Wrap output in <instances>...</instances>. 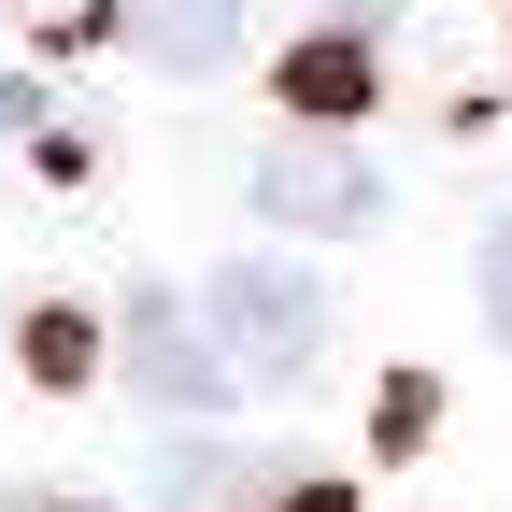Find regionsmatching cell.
Instances as JSON below:
<instances>
[{
    "label": "cell",
    "instance_id": "obj_7",
    "mask_svg": "<svg viewBox=\"0 0 512 512\" xmlns=\"http://www.w3.org/2000/svg\"><path fill=\"white\" fill-rule=\"evenodd\" d=\"M256 512H342V484H285V498H256Z\"/></svg>",
    "mask_w": 512,
    "mask_h": 512
},
{
    "label": "cell",
    "instance_id": "obj_8",
    "mask_svg": "<svg viewBox=\"0 0 512 512\" xmlns=\"http://www.w3.org/2000/svg\"><path fill=\"white\" fill-rule=\"evenodd\" d=\"M15 512H57V498H15Z\"/></svg>",
    "mask_w": 512,
    "mask_h": 512
},
{
    "label": "cell",
    "instance_id": "obj_6",
    "mask_svg": "<svg viewBox=\"0 0 512 512\" xmlns=\"http://www.w3.org/2000/svg\"><path fill=\"white\" fill-rule=\"evenodd\" d=\"M484 313H498V342H512V214L484 228Z\"/></svg>",
    "mask_w": 512,
    "mask_h": 512
},
{
    "label": "cell",
    "instance_id": "obj_2",
    "mask_svg": "<svg viewBox=\"0 0 512 512\" xmlns=\"http://www.w3.org/2000/svg\"><path fill=\"white\" fill-rule=\"evenodd\" d=\"M256 214L299 228V242H342V228H370V214H384V171L342 143V128H285V143L256 157Z\"/></svg>",
    "mask_w": 512,
    "mask_h": 512
},
{
    "label": "cell",
    "instance_id": "obj_3",
    "mask_svg": "<svg viewBox=\"0 0 512 512\" xmlns=\"http://www.w3.org/2000/svg\"><path fill=\"white\" fill-rule=\"evenodd\" d=\"M128 384H143V399L157 413H228V384H242V356H228V328H214V313H185V299H128Z\"/></svg>",
    "mask_w": 512,
    "mask_h": 512
},
{
    "label": "cell",
    "instance_id": "obj_1",
    "mask_svg": "<svg viewBox=\"0 0 512 512\" xmlns=\"http://www.w3.org/2000/svg\"><path fill=\"white\" fill-rule=\"evenodd\" d=\"M214 328H228L242 384H313L328 370V285L285 271V256H228L214 271Z\"/></svg>",
    "mask_w": 512,
    "mask_h": 512
},
{
    "label": "cell",
    "instance_id": "obj_5",
    "mask_svg": "<svg viewBox=\"0 0 512 512\" xmlns=\"http://www.w3.org/2000/svg\"><path fill=\"white\" fill-rule=\"evenodd\" d=\"M356 86H370L356 43H313V57H299V100H313V114H356Z\"/></svg>",
    "mask_w": 512,
    "mask_h": 512
},
{
    "label": "cell",
    "instance_id": "obj_4",
    "mask_svg": "<svg viewBox=\"0 0 512 512\" xmlns=\"http://www.w3.org/2000/svg\"><path fill=\"white\" fill-rule=\"evenodd\" d=\"M128 43L157 72H228L242 57V0H128Z\"/></svg>",
    "mask_w": 512,
    "mask_h": 512
}]
</instances>
